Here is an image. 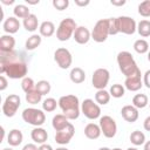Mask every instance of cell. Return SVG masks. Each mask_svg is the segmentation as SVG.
Instances as JSON below:
<instances>
[{"instance_id":"cell-1","label":"cell","mask_w":150,"mask_h":150,"mask_svg":"<svg viewBox=\"0 0 150 150\" xmlns=\"http://www.w3.org/2000/svg\"><path fill=\"white\" fill-rule=\"evenodd\" d=\"M0 73L6 74L9 79H25L28 73L27 63L15 50L0 52Z\"/></svg>"},{"instance_id":"cell-2","label":"cell","mask_w":150,"mask_h":150,"mask_svg":"<svg viewBox=\"0 0 150 150\" xmlns=\"http://www.w3.org/2000/svg\"><path fill=\"white\" fill-rule=\"evenodd\" d=\"M117 63H118L120 70L122 71L123 75H125V77L142 75L137 63L135 62V60L131 55V53H129L127 50L120 52L117 54Z\"/></svg>"},{"instance_id":"cell-3","label":"cell","mask_w":150,"mask_h":150,"mask_svg":"<svg viewBox=\"0 0 150 150\" xmlns=\"http://www.w3.org/2000/svg\"><path fill=\"white\" fill-rule=\"evenodd\" d=\"M59 107L68 120H76L80 116V102L75 95H64L59 98Z\"/></svg>"},{"instance_id":"cell-4","label":"cell","mask_w":150,"mask_h":150,"mask_svg":"<svg viewBox=\"0 0 150 150\" xmlns=\"http://www.w3.org/2000/svg\"><path fill=\"white\" fill-rule=\"evenodd\" d=\"M76 28H77V26H76V22L74 21V19H71V18L63 19L56 29L57 40L59 41H68L74 35V32L76 30Z\"/></svg>"},{"instance_id":"cell-5","label":"cell","mask_w":150,"mask_h":150,"mask_svg":"<svg viewBox=\"0 0 150 150\" xmlns=\"http://www.w3.org/2000/svg\"><path fill=\"white\" fill-rule=\"evenodd\" d=\"M22 120L34 127H41L46 122V115L42 110L35 108H26L22 111Z\"/></svg>"},{"instance_id":"cell-6","label":"cell","mask_w":150,"mask_h":150,"mask_svg":"<svg viewBox=\"0 0 150 150\" xmlns=\"http://www.w3.org/2000/svg\"><path fill=\"white\" fill-rule=\"evenodd\" d=\"M109 36V20L108 19H100L91 32V39L98 43L104 42Z\"/></svg>"},{"instance_id":"cell-7","label":"cell","mask_w":150,"mask_h":150,"mask_svg":"<svg viewBox=\"0 0 150 150\" xmlns=\"http://www.w3.org/2000/svg\"><path fill=\"white\" fill-rule=\"evenodd\" d=\"M20 104H21V100H20L19 95H15V94L8 95L5 98L4 103H2V112H4V115L7 116V117H13L16 114Z\"/></svg>"},{"instance_id":"cell-8","label":"cell","mask_w":150,"mask_h":150,"mask_svg":"<svg viewBox=\"0 0 150 150\" xmlns=\"http://www.w3.org/2000/svg\"><path fill=\"white\" fill-rule=\"evenodd\" d=\"M109 79H110V74H109L108 69H105V68H97L93 73V77H91L93 87L96 88L97 90L104 89L108 86Z\"/></svg>"},{"instance_id":"cell-9","label":"cell","mask_w":150,"mask_h":150,"mask_svg":"<svg viewBox=\"0 0 150 150\" xmlns=\"http://www.w3.org/2000/svg\"><path fill=\"white\" fill-rule=\"evenodd\" d=\"M81 111L82 114L89 118V120H96L101 116V108L100 105L94 102L91 98H86L81 104Z\"/></svg>"},{"instance_id":"cell-10","label":"cell","mask_w":150,"mask_h":150,"mask_svg":"<svg viewBox=\"0 0 150 150\" xmlns=\"http://www.w3.org/2000/svg\"><path fill=\"white\" fill-rule=\"evenodd\" d=\"M100 128L103 136L107 138H112L117 132V124L109 115H104L100 118Z\"/></svg>"},{"instance_id":"cell-11","label":"cell","mask_w":150,"mask_h":150,"mask_svg":"<svg viewBox=\"0 0 150 150\" xmlns=\"http://www.w3.org/2000/svg\"><path fill=\"white\" fill-rule=\"evenodd\" d=\"M54 60H55V62L57 63V66L61 69H68L71 66L73 56H71L70 52L67 48L60 47L54 53Z\"/></svg>"},{"instance_id":"cell-12","label":"cell","mask_w":150,"mask_h":150,"mask_svg":"<svg viewBox=\"0 0 150 150\" xmlns=\"http://www.w3.org/2000/svg\"><path fill=\"white\" fill-rule=\"evenodd\" d=\"M117 21H118L120 33H123V34H127V35H132L137 30V23L130 16H125V15L118 16Z\"/></svg>"},{"instance_id":"cell-13","label":"cell","mask_w":150,"mask_h":150,"mask_svg":"<svg viewBox=\"0 0 150 150\" xmlns=\"http://www.w3.org/2000/svg\"><path fill=\"white\" fill-rule=\"evenodd\" d=\"M75 134V128L71 123H69V125L67 128H64L61 131H57L55 135V142L60 145H66L70 142V139L73 138Z\"/></svg>"},{"instance_id":"cell-14","label":"cell","mask_w":150,"mask_h":150,"mask_svg":"<svg viewBox=\"0 0 150 150\" xmlns=\"http://www.w3.org/2000/svg\"><path fill=\"white\" fill-rule=\"evenodd\" d=\"M74 40L79 43V45H86L90 39H91V33L89 32V29L84 26H79L76 28V30L74 32Z\"/></svg>"},{"instance_id":"cell-15","label":"cell","mask_w":150,"mask_h":150,"mask_svg":"<svg viewBox=\"0 0 150 150\" xmlns=\"http://www.w3.org/2000/svg\"><path fill=\"white\" fill-rule=\"evenodd\" d=\"M121 115L127 122L134 123V122L137 121L139 114H138V109L137 108H135L132 104H128V105H124L121 109Z\"/></svg>"},{"instance_id":"cell-16","label":"cell","mask_w":150,"mask_h":150,"mask_svg":"<svg viewBox=\"0 0 150 150\" xmlns=\"http://www.w3.org/2000/svg\"><path fill=\"white\" fill-rule=\"evenodd\" d=\"M2 28L7 34H14L20 28V21L15 16H9L4 21Z\"/></svg>"},{"instance_id":"cell-17","label":"cell","mask_w":150,"mask_h":150,"mask_svg":"<svg viewBox=\"0 0 150 150\" xmlns=\"http://www.w3.org/2000/svg\"><path fill=\"white\" fill-rule=\"evenodd\" d=\"M15 47V39L11 34H5L0 38V52L7 53L14 50Z\"/></svg>"},{"instance_id":"cell-18","label":"cell","mask_w":150,"mask_h":150,"mask_svg":"<svg viewBox=\"0 0 150 150\" xmlns=\"http://www.w3.org/2000/svg\"><path fill=\"white\" fill-rule=\"evenodd\" d=\"M142 86H143V81L141 79V75L125 77L124 87L128 90H130V91H137V90H139L142 88Z\"/></svg>"},{"instance_id":"cell-19","label":"cell","mask_w":150,"mask_h":150,"mask_svg":"<svg viewBox=\"0 0 150 150\" xmlns=\"http://www.w3.org/2000/svg\"><path fill=\"white\" fill-rule=\"evenodd\" d=\"M102 131L100 128V124L96 123H88L84 127V135L89 139H97L101 136Z\"/></svg>"},{"instance_id":"cell-20","label":"cell","mask_w":150,"mask_h":150,"mask_svg":"<svg viewBox=\"0 0 150 150\" xmlns=\"http://www.w3.org/2000/svg\"><path fill=\"white\" fill-rule=\"evenodd\" d=\"M30 137L35 142V143H39V144H43L46 143V141L48 139V134L47 131L41 128V127H35L32 131H30Z\"/></svg>"},{"instance_id":"cell-21","label":"cell","mask_w":150,"mask_h":150,"mask_svg":"<svg viewBox=\"0 0 150 150\" xmlns=\"http://www.w3.org/2000/svg\"><path fill=\"white\" fill-rule=\"evenodd\" d=\"M69 120L63 115V114H57V115H55L54 117H53V120H52V125H53V128L55 129V131L57 132V131H61V130H63L64 128H67L68 125H69V122H68Z\"/></svg>"},{"instance_id":"cell-22","label":"cell","mask_w":150,"mask_h":150,"mask_svg":"<svg viewBox=\"0 0 150 150\" xmlns=\"http://www.w3.org/2000/svg\"><path fill=\"white\" fill-rule=\"evenodd\" d=\"M22 139H23V135H22L21 130H19V129H12L7 136V142L11 146L20 145Z\"/></svg>"},{"instance_id":"cell-23","label":"cell","mask_w":150,"mask_h":150,"mask_svg":"<svg viewBox=\"0 0 150 150\" xmlns=\"http://www.w3.org/2000/svg\"><path fill=\"white\" fill-rule=\"evenodd\" d=\"M69 77H70V81L73 83H76V84H80L82 83L84 80H86V73L82 68L80 67H75L70 70V74H69Z\"/></svg>"},{"instance_id":"cell-24","label":"cell","mask_w":150,"mask_h":150,"mask_svg":"<svg viewBox=\"0 0 150 150\" xmlns=\"http://www.w3.org/2000/svg\"><path fill=\"white\" fill-rule=\"evenodd\" d=\"M23 27L28 32H35L38 29L39 26V20H38V16L35 14H30L29 16H27L26 19H23V22H22Z\"/></svg>"},{"instance_id":"cell-25","label":"cell","mask_w":150,"mask_h":150,"mask_svg":"<svg viewBox=\"0 0 150 150\" xmlns=\"http://www.w3.org/2000/svg\"><path fill=\"white\" fill-rule=\"evenodd\" d=\"M39 32L41 36L50 38L55 33V25L52 21H43L39 27Z\"/></svg>"},{"instance_id":"cell-26","label":"cell","mask_w":150,"mask_h":150,"mask_svg":"<svg viewBox=\"0 0 150 150\" xmlns=\"http://www.w3.org/2000/svg\"><path fill=\"white\" fill-rule=\"evenodd\" d=\"M41 41H42V38L41 35H38V34H33L32 36H29L27 40H26V49L27 50H34L35 48H38L40 45H41Z\"/></svg>"},{"instance_id":"cell-27","label":"cell","mask_w":150,"mask_h":150,"mask_svg":"<svg viewBox=\"0 0 150 150\" xmlns=\"http://www.w3.org/2000/svg\"><path fill=\"white\" fill-rule=\"evenodd\" d=\"M149 103V100H148V96L145 94H136L134 97H132V105L137 109H143L148 105Z\"/></svg>"},{"instance_id":"cell-28","label":"cell","mask_w":150,"mask_h":150,"mask_svg":"<svg viewBox=\"0 0 150 150\" xmlns=\"http://www.w3.org/2000/svg\"><path fill=\"white\" fill-rule=\"evenodd\" d=\"M110 101V93L104 90V89H101V90H97L96 94H95V102L97 104H101V105H104V104H108Z\"/></svg>"},{"instance_id":"cell-29","label":"cell","mask_w":150,"mask_h":150,"mask_svg":"<svg viewBox=\"0 0 150 150\" xmlns=\"http://www.w3.org/2000/svg\"><path fill=\"white\" fill-rule=\"evenodd\" d=\"M13 13H14L15 18H18V19H26L27 16L30 15L29 8L26 5H22V4L16 5L14 7V9H13Z\"/></svg>"},{"instance_id":"cell-30","label":"cell","mask_w":150,"mask_h":150,"mask_svg":"<svg viewBox=\"0 0 150 150\" xmlns=\"http://www.w3.org/2000/svg\"><path fill=\"white\" fill-rule=\"evenodd\" d=\"M137 32L143 38L150 36V21L149 20H141L137 23Z\"/></svg>"},{"instance_id":"cell-31","label":"cell","mask_w":150,"mask_h":150,"mask_svg":"<svg viewBox=\"0 0 150 150\" xmlns=\"http://www.w3.org/2000/svg\"><path fill=\"white\" fill-rule=\"evenodd\" d=\"M134 49L138 54H145L149 52V43L144 39H138L134 42Z\"/></svg>"},{"instance_id":"cell-32","label":"cell","mask_w":150,"mask_h":150,"mask_svg":"<svg viewBox=\"0 0 150 150\" xmlns=\"http://www.w3.org/2000/svg\"><path fill=\"white\" fill-rule=\"evenodd\" d=\"M130 142L136 146L137 145H142V144L145 143V135L139 130H135L130 135Z\"/></svg>"},{"instance_id":"cell-33","label":"cell","mask_w":150,"mask_h":150,"mask_svg":"<svg viewBox=\"0 0 150 150\" xmlns=\"http://www.w3.org/2000/svg\"><path fill=\"white\" fill-rule=\"evenodd\" d=\"M41 98H42V95L39 91H36V89L26 94V101L29 104H38V103L41 102Z\"/></svg>"},{"instance_id":"cell-34","label":"cell","mask_w":150,"mask_h":150,"mask_svg":"<svg viewBox=\"0 0 150 150\" xmlns=\"http://www.w3.org/2000/svg\"><path fill=\"white\" fill-rule=\"evenodd\" d=\"M110 96L115 97V98H120V97H123L124 96V93H125V89L122 84L120 83H116V84H112L110 87Z\"/></svg>"},{"instance_id":"cell-35","label":"cell","mask_w":150,"mask_h":150,"mask_svg":"<svg viewBox=\"0 0 150 150\" xmlns=\"http://www.w3.org/2000/svg\"><path fill=\"white\" fill-rule=\"evenodd\" d=\"M59 104V102H56V100L55 98H53V97H47L45 101H43V103H42V109L45 110V111H47V112H52V111H54L55 109H56V105Z\"/></svg>"},{"instance_id":"cell-36","label":"cell","mask_w":150,"mask_h":150,"mask_svg":"<svg viewBox=\"0 0 150 150\" xmlns=\"http://www.w3.org/2000/svg\"><path fill=\"white\" fill-rule=\"evenodd\" d=\"M35 89H36V91H39L43 96L50 91V83L46 80H41L35 84Z\"/></svg>"},{"instance_id":"cell-37","label":"cell","mask_w":150,"mask_h":150,"mask_svg":"<svg viewBox=\"0 0 150 150\" xmlns=\"http://www.w3.org/2000/svg\"><path fill=\"white\" fill-rule=\"evenodd\" d=\"M35 84H36V83H34L33 79H32V77H28V76H26V77L22 79V81H21V88H22V90H23L26 94L29 93V91H32V90H34V89H35Z\"/></svg>"},{"instance_id":"cell-38","label":"cell","mask_w":150,"mask_h":150,"mask_svg":"<svg viewBox=\"0 0 150 150\" xmlns=\"http://www.w3.org/2000/svg\"><path fill=\"white\" fill-rule=\"evenodd\" d=\"M138 13H139V15H142L144 18L150 16V0L142 1L138 5Z\"/></svg>"},{"instance_id":"cell-39","label":"cell","mask_w":150,"mask_h":150,"mask_svg":"<svg viewBox=\"0 0 150 150\" xmlns=\"http://www.w3.org/2000/svg\"><path fill=\"white\" fill-rule=\"evenodd\" d=\"M109 35H116L120 33L117 18H109Z\"/></svg>"},{"instance_id":"cell-40","label":"cell","mask_w":150,"mask_h":150,"mask_svg":"<svg viewBox=\"0 0 150 150\" xmlns=\"http://www.w3.org/2000/svg\"><path fill=\"white\" fill-rule=\"evenodd\" d=\"M53 6L57 11H63L69 6V1L68 0H53Z\"/></svg>"},{"instance_id":"cell-41","label":"cell","mask_w":150,"mask_h":150,"mask_svg":"<svg viewBox=\"0 0 150 150\" xmlns=\"http://www.w3.org/2000/svg\"><path fill=\"white\" fill-rule=\"evenodd\" d=\"M7 86H8V82H7L6 76H5V75H1V76H0V90L4 91V90L7 88Z\"/></svg>"},{"instance_id":"cell-42","label":"cell","mask_w":150,"mask_h":150,"mask_svg":"<svg viewBox=\"0 0 150 150\" xmlns=\"http://www.w3.org/2000/svg\"><path fill=\"white\" fill-rule=\"evenodd\" d=\"M143 84H145L146 88L150 89V70H146L143 76Z\"/></svg>"},{"instance_id":"cell-43","label":"cell","mask_w":150,"mask_h":150,"mask_svg":"<svg viewBox=\"0 0 150 150\" xmlns=\"http://www.w3.org/2000/svg\"><path fill=\"white\" fill-rule=\"evenodd\" d=\"M22 150H39V148L34 143H28L22 148Z\"/></svg>"},{"instance_id":"cell-44","label":"cell","mask_w":150,"mask_h":150,"mask_svg":"<svg viewBox=\"0 0 150 150\" xmlns=\"http://www.w3.org/2000/svg\"><path fill=\"white\" fill-rule=\"evenodd\" d=\"M143 127H144V129H145L146 131H150V116H148V117L144 120Z\"/></svg>"},{"instance_id":"cell-45","label":"cell","mask_w":150,"mask_h":150,"mask_svg":"<svg viewBox=\"0 0 150 150\" xmlns=\"http://www.w3.org/2000/svg\"><path fill=\"white\" fill-rule=\"evenodd\" d=\"M39 150H53V148H52V145H49L47 143H43V144H40Z\"/></svg>"},{"instance_id":"cell-46","label":"cell","mask_w":150,"mask_h":150,"mask_svg":"<svg viewBox=\"0 0 150 150\" xmlns=\"http://www.w3.org/2000/svg\"><path fill=\"white\" fill-rule=\"evenodd\" d=\"M110 4H111V5H114V6H123V5H125V0H120V1L111 0V1H110Z\"/></svg>"},{"instance_id":"cell-47","label":"cell","mask_w":150,"mask_h":150,"mask_svg":"<svg viewBox=\"0 0 150 150\" xmlns=\"http://www.w3.org/2000/svg\"><path fill=\"white\" fill-rule=\"evenodd\" d=\"M75 5L83 7V6H88V5H89V1H88V0H87V1H79V0H76V1H75Z\"/></svg>"},{"instance_id":"cell-48","label":"cell","mask_w":150,"mask_h":150,"mask_svg":"<svg viewBox=\"0 0 150 150\" xmlns=\"http://www.w3.org/2000/svg\"><path fill=\"white\" fill-rule=\"evenodd\" d=\"M26 1H27L28 5H36V4H39V0H26Z\"/></svg>"},{"instance_id":"cell-49","label":"cell","mask_w":150,"mask_h":150,"mask_svg":"<svg viewBox=\"0 0 150 150\" xmlns=\"http://www.w3.org/2000/svg\"><path fill=\"white\" fill-rule=\"evenodd\" d=\"M1 2L4 5H12V4H14V0H11V1H8V0H1Z\"/></svg>"},{"instance_id":"cell-50","label":"cell","mask_w":150,"mask_h":150,"mask_svg":"<svg viewBox=\"0 0 150 150\" xmlns=\"http://www.w3.org/2000/svg\"><path fill=\"white\" fill-rule=\"evenodd\" d=\"M144 150H150V141L144 143Z\"/></svg>"},{"instance_id":"cell-51","label":"cell","mask_w":150,"mask_h":150,"mask_svg":"<svg viewBox=\"0 0 150 150\" xmlns=\"http://www.w3.org/2000/svg\"><path fill=\"white\" fill-rule=\"evenodd\" d=\"M55 150H68L67 148H63V146H60V148H57V149H55Z\"/></svg>"},{"instance_id":"cell-52","label":"cell","mask_w":150,"mask_h":150,"mask_svg":"<svg viewBox=\"0 0 150 150\" xmlns=\"http://www.w3.org/2000/svg\"><path fill=\"white\" fill-rule=\"evenodd\" d=\"M98 150H111V149H109V148H107V146H103V148H100Z\"/></svg>"},{"instance_id":"cell-53","label":"cell","mask_w":150,"mask_h":150,"mask_svg":"<svg viewBox=\"0 0 150 150\" xmlns=\"http://www.w3.org/2000/svg\"><path fill=\"white\" fill-rule=\"evenodd\" d=\"M148 61H149V62H150V50H149V52H148Z\"/></svg>"},{"instance_id":"cell-54","label":"cell","mask_w":150,"mask_h":150,"mask_svg":"<svg viewBox=\"0 0 150 150\" xmlns=\"http://www.w3.org/2000/svg\"><path fill=\"white\" fill-rule=\"evenodd\" d=\"M127 150H138V149L137 148H128Z\"/></svg>"},{"instance_id":"cell-55","label":"cell","mask_w":150,"mask_h":150,"mask_svg":"<svg viewBox=\"0 0 150 150\" xmlns=\"http://www.w3.org/2000/svg\"><path fill=\"white\" fill-rule=\"evenodd\" d=\"M2 150H13V149H12V148H4Z\"/></svg>"},{"instance_id":"cell-56","label":"cell","mask_w":150,"mask_h":150,"mask_svg":"<svg viewBox=\"0 0 150 150\" xmlns=\"http://www.w3.org/2000/svg\"><path fill=\"white\" fill-rule=\"evenodd\" d=\"M111 150H122V149H120V148H115V149H111Z\"/></svg>"}]
</instances>
